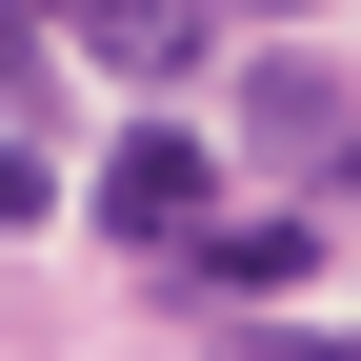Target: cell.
<instances>
[{"instance_id":"obj_1","label":"cell","mask_w":361,"mask_h":361,"mask_svg":"<svg viewBox=\"0 0 361 361\" xmlns=\"http://www.w3.org/2000/svg\"><path fill=\"white\" fill-rule=\"evenodd\" d=\"M201 221H221V141H201V121H121V141H101V241L180 261Z\"/></svg>"},{"instance_id":"obj_2","label":"cell","mask_w":361,"mask_h":361,"mask_svg":"<svg viewBox=\"0 0 361 361\" xmlns=\"http://www.w3.org/2000/svg\"><path fill=\"white\" fill-rule=\"evenodd\" d=\"M61 40H80L101 80H180V61L221 40V0H61Z\"/></svg>"},{"instance_id":"obj_3","label":"cell","mask_w":361,"mask_h":361,"mask_svg":"<svg viewBox=\"0 0 361 361\" xmlns=\"http://www.w3.org/2000/svg\"><path fill=\"white\" fill-rule=\"evenodd\" d=\"M301 261H322L301 221H201V241H180V281H201V301H281Z\"/></svg>"},{"instance_id":"obj_4","label":"cell","mask_w":361,"mask_h":361,"mask_svg":"<svg viewBox=\"0 0 361 361\" xmlns=\"http://www.w3.org/2000/svg\"><path fill=\"white\" fill-rule=\"evenodd\" d=\"M261 141H341V80L322 61H261Z\"/></svg>"},{"instance_id":"obj_5","label":"cell","mask_w":361,"mask_h":361,"mask_svg":"<svg viewBox=\"0 0 361 361\" xmlns=\"http://www.w3.org/2000/svg\"><path fill=\"white\" fill-rule=\"evenodd\" d=\"M40 201H61V161H20V141H0V221H40Z\"/></svg>"},{"instance_id":"obj_6","label":"cell","mask_w":361,"mask_h":361,"mask_svg":"<svg viewBox=\"0 0 361 361\" xmlns=\"http://www.w3.org/2000/svg\"><path fill=\"white\" fill-rule=\"evenodd\" d=\"M20 80H40V20H20V0H0V101H20Z\"/></svg>"},{"instance_id":"obj_7","label":"cell","mask_w":361,"mask_h":361,"mask_svg":"<svg viewBox=\"0 0 361 361\" xmlns=\"http://www.w3.org/2000/svg\"><path fill=\"white\" fill-rule=\"evenodd\" d=\"M221 20H281V40H301V20H322V0H221Z\"/></svg>"}]
</instances>
